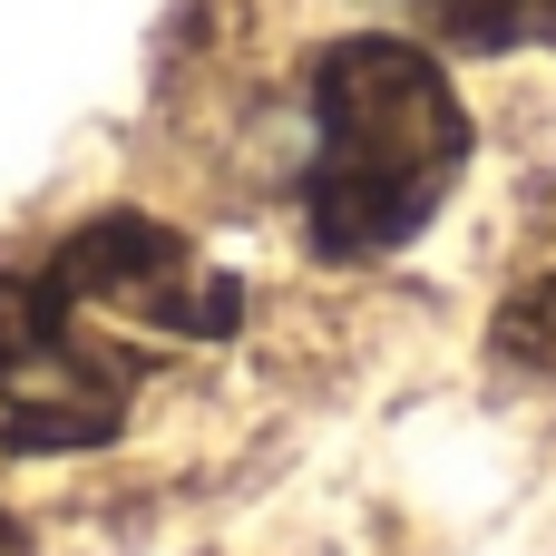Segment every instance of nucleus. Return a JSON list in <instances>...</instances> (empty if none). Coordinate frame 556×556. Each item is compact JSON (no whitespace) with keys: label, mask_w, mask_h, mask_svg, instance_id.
Here are the masks:
<instances>
[{"label":"nucleus","mask_w":556,"mask_h":556,"mask_svg":"<svg viewBox=\"0 0 556 556\" xmlns=\"http://www.w3.org/2000/svg\"><path fill=\"white\" fill-rule=\"evenodd\" d=\"M469 166V108L410 39H332L303 78V235L332 264L401 254Z\"/></svg>","instance_id":"nucleus-1"},{"label":"nucleus","mask_w":556,"mask_h":556,"mask_svg":"<svg viewBox=\"0 0 556 556\" xmlns=\"http://www.w3.org/2000/svg\"><path fill=\"white\" fill-rule=\"evenodd\" d=\"M137 342L59 264L0 283V459L98 450L137 401Z\"/></svg>","instance_id":"nucleus-2"},{"label":"nucleus","mask_w":556,"mask_h":556,"mask_svg":"<svg viewBox=\"0 0 556 556\" xmlns=\"http://www.w3.org/2000/svg\"><path fill=\"white\" fill-rule=\"evenodd\" d=\"M430 29H450L459 49H528L556 39V0H420Z\"/></svg>","instance_id":"nucleus-3"}]
</instances>
